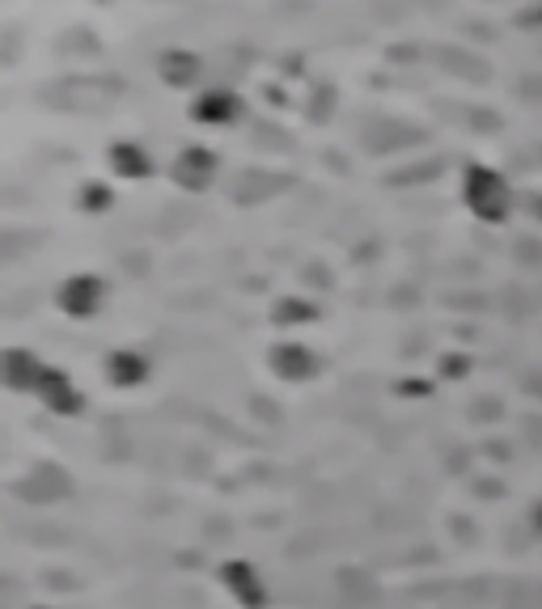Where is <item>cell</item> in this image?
I'll return each mask as SVG.
<instances>
[{
	"instance_id": "cell-1",
	"label": "cell",
	"mask_w": 542,
	"mask_h": 609,
	"mask_svg": "<svg viewBox=\"0 0 542 609\" xmlns=\"http://www.w3.org/2000/svg\"><path fill=\"white\" fill-rule=\"evenodd\" d=\"M462 195H467V208L488 220V225H500L509 216V183L495 174L492 165H471L467 178H462Z\"/></svg>"
},
{
	"instance_id": "cell-2",
	"label": "cell",
	"mask_w": 542,
	"mask_h": 609,
	"mask_svg": "<svg viewBox=\"0 0 542 609\" xmlns=\"http://www.w3.org/2000/svg\"><path fill=\"white\" fill-rule=\"evenodd\" d=\"M216 165H221V157H216L213 148L191 144V148H183V153L174 157V165H170V178H174L183 190H204V187H213Z\"/></svg>"
},
{
	"instance_id": "cell-3",
	"label": "cell",
	"mask_w": 542,
	"mask_h": 609,
	"mask_svg": "<svg viewBox=\"0 0 542 609\" xmlns=\"http://www.w3.org/2000/svg\"><path fill=\"white\" fill-rule=\"evenodd\" d=\"M102 301H106V283L98 280V276H72L55 292V304L69 318H94L98 309H102Z\"/></svg>"
},
{
	"instance_id": "cell-4",
	"label": "cell",
	"mask_w": 542,
	"mask_h": 609,
	"mask_svg": "<svg viewBox=\"0 0 542 609\" xmlns=\"http://www.w3.org/2000/svg\"><path fill=\"white\" fill-rule=\"evenodd\" d=\"M157 76L170 90H195L204 81V60L187 48H170L157 55Z\"/></svg>"
},
{
	"instance_id": "cell-5",
	"label": "cell",
	"mask_w": 542,
	"mask_h": 609,
	"mask_svg": "<svg viewBox=\"0 0 542 609\" xmlns=\"http://www.w3.org/2000/svg\"><path fill=\"white\" fill-rule=\"evenodd\" d=\"M242 115V97L234 90H200L191 102V118L204 123V127H225Z\"/></svg>"
},
{
	"instance_id": "cell-6",
	"label": "cell",
	"mask_w": 542,
	"mask_h": 609,
	"mask_svg": "<svg viewBox=\"0 0 542 609\" xmlns=\"http://www.w3.org/2000/svg\"><path fill=\"white\" fill-rule=\"evenodd\" d=\"M111 169H115L119 178H149L153 174V157H149V148L136 141H119L111 148Z\"/></svg>"
},
{
	"instance_id": "cell-7",
	"label": "cell",
	"mask_w": 542,
	"mask_h": 609,
	"mask_svg": "<svg viewBox=\"0 0 542 609\" xmlns=\"http://www.w3.org/2000/svg\"><path fill=\"white\" fill-rule=\"evenodd\" d=\"M43 364H39V355L30 352H4V381L13 385V390H39V381H43Z\"/></svg>"
},
{
	"instance_id": "cell-8",
	"label": "cell",
	"mask_w": 542,
	"mask_h": 609,
	"mask_svg": "<svg viewBox=\"0 0 542 609\" xmlns=\"http://www.w3.org/2000/svg\"><path fill=\"white\" fill-rule=\"evenodd\" d=\"M39 394H43V402H48L51 411H76V390L69 385V376L60 373V369H48L43 373V381H39Z\"/></svg>"
},
{
	"instance_id": "cell-9",
	"label": "cell",
	"mask_w": 542,
	"mask_h": 609,
	"mask_svg": "<svg viewBox=\"0 0 542 609\" xmlns=\"http://www.w3.org/2000/svg\"><path fill=\"white\" fill-rule=\"evenodd\" d=\"M106 369H111V381H115V385H136V381H144V373H149L144 355L136 352H115L106 360Z\"/></svg>"
},
{
	"instance_id": "cell-10",
	"label": "cell",
	"mask_w": 542,
	"mask_h": 609,
	"mask_svg": "<svg viewBox=\"0 0 542 609\" xmlns=\"http://www.w3.org/2000/svg\"><path fill=\"white\" fill-rule=\"evenodd\" d=\"M276 369H280L284 376H306L309 369H314V355L306 352V348H297V343H284V348H276Z\"/></svg>"
},
{
	"instance_id": "cell-11",
	"label": "cell",
	"mask_w": 542,
	"mask_h": 609,
	"mask_svg": "<svg viewBox=\"0 0 542 609\" xmlns=\"http://www.w3.org/2000/svg\"><path fill=\"white\" fill-rule=\"evenodd\" d=\"M229 588H234V592H246V601L259 606V585H255L250 567H229Z\"/></svg>"
},
{
	"instance_id": "cell-12",
	"label": "cell",
	"mask_w": 542,
	"mask_h": 609,
	"mask_svg": "<svg viewBox=\"0 0 542 609\" xmlns=\"http://www.w3.org/2000/svg\"><path fill=\"white\" fill-rule=\"evenodd\" d=\"M81 199H85V211H102V208H111V190L106 187H85L81 190Z\"/></svg>"
}]
</instances>
